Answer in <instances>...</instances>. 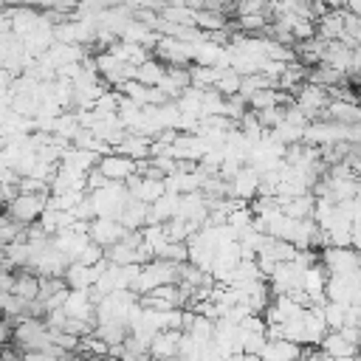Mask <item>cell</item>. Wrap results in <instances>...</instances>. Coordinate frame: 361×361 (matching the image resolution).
<instances>
[{"label":"cell","mask_w":361,"mask_h":361,"mask_svg":"<svg viewBox=\"0 0 361 361\" xmlns=\"http://www.w3.org/2000/svg\"><path fill=\"white\" fill-rule=\"evenodd\" d=\"M164 76H166V62L164 59H144L141 65H135V79L149 85V87L161 85Z\"/></svg>","instance_id":"8"},{"label":"cell","mask_w":361,"mask_h":361,"mask_svg":"<svg viewBox=\"0 0 361 361\" xmlns=\"http://www.w3.org/2000/svg\"><path fill=\"white\" fill-rule=\"evenodd\" d=\"M327 333H330V327H327V319H324V307L316 302L305 313V344H322V338Z\"/></svg>","instance_id":"5"},{"label":"cell","mask_w":361,"mask_h":361,"mask_svg":"<svg viewBox=\"0 0 361 361\" xmlns=\"http://www.w3.org/2000/svg\"><path fill=\"white\" fill-rule=\"evenodd\" d=\"M316 34L322 39H341L347 34V25H344V11L338 8H330L324 11L319 20H316Z\"/></svg>","instance_id":"6"},{"label":"cell","mask_w":361,"mask_h":361,"mask_svg":"<svg viewBox=\"0 0 361 361\" xmlns=\"http://www.w3.org/2000/svg\"><path fill=\"white\" fill-rule=\"evenodd\" d=\"M110 180H127L130 175H135L138 172V161L135 158H130V155H124V152H107V155H102L99 158V164H96Z\"/></svg>","instance_id":"2"},{"label":"cell","mask_w":361,"mask_h":361,"mask_svg":"<svg viewBox=\"0 0 361 361\" xmlns=\"http://www.w3.org/2000/svg\"><path fill=\"white\" fill-rule=\"evenodd\" d=\"M234 25L245 34H259L268 28V17H265V11H251V14H240Z\"/></svg>","instance_id":"11"},{"label":"cell","mask_w":361,"mask_h":361,"mask_svg":"<svg viewBox=\"0 0 361 361\" xmlns=\"http://www.w3.org/2000/svg\"><path fill=\"white\" fill-rule=\"evenodd\" d=\"M231 183V197H240V200H251L257 197L259 192V183H262V172L257 166H240V172L228 180Z\"/></svg>","instance_id":"3"},{"label":"cell","mask_w":361,"mask_h":361,"mask_svg":"<svg viewBox=\"0 0 361 361\" xmlns=\"http://www.w3.org/2000/svg\"><path fill=\"white\" fill-rule=\"evenodd\" d=\"M195 23H197V28H203V31H220V28L228 25V23H226V14H223V11H212V8H197Z\"/></svg>","instance_id":"10"},{"label":"cell","mask_w":361,"mask_h":361,"mask_svg":"<svg viewBox=\"0 0 361 361\" xmlns=\"http://www.w3.org/2000/svg\"><path fill=\"white\" fill-rule=\"evenodd\" d=\"M319 347L324 350L327 358H333V355H358V344H353L341 330H330V333L322 338Z\"/></svg>","instance_id":"7"},{"label":"cell","mask_w":361,"mask_h":361,"mask_svg":"<svg viewBox=\"0 0 361 361\" xmlns=\"http://www.w3.org/2000/svg\"><path fill=\"white\" fill-rule=\"evenodd\" d=\"M322 307H324L327 327H330V330H341V327H344V313H347V305H344V302L324 299V302H322Z\"/></svg>","instance_id":"12"},{"label":"cell","mask_w":361,"mask_h":361,"mask_svg":"<svg viewBox=\"0 0 361 361\" xmlns=\"http://www.w3.org/2000/svg\"><path fill=\"white\" fill-rule=\"evenodd\" d=\"M124 234H127V228H124V223L116 220V217H93V220H90V237H93L96 243H102V245H113V243H118Z\"/></svg>","instance_id":"4"},{"label":"cell","mask_w":361,"mask_h":361,"mask_svg":"<svg viewBox=\"0 0 361 361\" xmlns=\"http://www.w3.org/2000/svg\"><path fill=\"white\" fill-rule=\"evenodd\" d=\"M259 355L262 358H296V355H302V347H299V341H290V338H268V344L262 347Z\"/></svg>","instance_id":"9"},{"label":"cell","mask_w":361,"mask_h":361,"mask_svg":"<svg viewBox=\"0 0 361 361\" xmlns=\"http://www.w3.org/2000/svg\"><path fill=\"white\" fill-rule=\"evenodd\" d=\"M48 192H20L11 203H6V212L11 217H17L20 223H37L42 217V212L48 209Z\"/></svg>","instance_id":"1"}]
</instances>
